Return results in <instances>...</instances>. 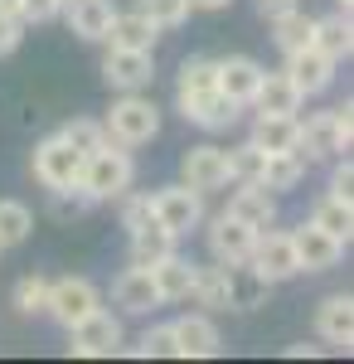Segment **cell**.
Instances as JSON below:
<instances>
[{
	"mask_svg": "<svg viewBox=\"0 0 354 364\" xmlns=\"http://www.w3.org/2000/svg\"><path fill=\"white\" fill-rule=\"evenodd\" d=\"M286 78L306 92V97H316V92H326L335 83V58H326L316 44H306L296 54H286Z\"/></svg>",
	"mask_w": 354,
	"mask_h": 364,
	"instance_id": "5bb4252c",
	"label": "cell"
},
{
	"mask_svg": "<svg viewBox=\"0 0 354 364\" xmlns=\"http://www.w3.org/2000/svg\"><path fill=\"white\" fill-rule=\"evenodd\" d=\"M214 83H218L223 97H233L238 107H247V102H252V92H257V83H262V63H257V58H243V54L218 58Z\"/></svg>",
	"mask_w": 354,
	"mask_h": 364,
	"instance_id": "9a60e30c",
	"label": "cell"
},
{
	"mask_svg": "<svg viewBox=\"0 0 354 364\" xmlns=\"http://www.w3.org/2000/svg\"><path fill=\"white\" fill-rule=\"evenodd\" d=\"M68 350L82 355V360H102V355H117L122 350V321L112 311H87L82 321L68 326Z\"/></svg>",
	"mask_w": 354,
	"mask_h": 364,
	"instance_id": "5b68a950",
	"label": "cell"
},
{
	"mask_svg": "<svg viewBox=\"0 0 354 364\" xmlns=\"http://www.w3.org/2000/svg\"><path fill=\"white\" fill-rule=\"evenodd\" d=\"M301 180H306V156L301 151H272L262 161V180L257 185H267L272 195H286V190H296Z\"/></svg>",
	"mask_w": 354,
	"mask_h": 364,
	"instance_id": "83f0119b",
	"label": "cell"
},
{
	"mask_svg": "<svg viewBox=\"0 0 354 364\" xmlns=\"http://www.w3.org/2000/svg\"><path fill=\"white\" fill-rule=\"evenodd\" d=\"M112 301L127 311V316H146V311L161 306V291L151 282V267H127L122 277L112 282Z\"/></svg>",
	"mask_w": 354,
	"mask_h": 364,
	"instance_id": "2e32d148",
	"label": "cell"
},
{
	"mask_svg": "<svg viewBox=\"0 0 354 364\" xmlns=\"http://www.w3.org/2000/svg\"><path fill=\"white\" fill-rule=\"evenodd\" d=\"M141 360H180V345H175V331L170 326H151L136 345Z\"/></svg>",
	"mask_w": 354,
	"mask_h": 364,
	"instance_id": "8d00e7d4",
	"label": "cell"
},
{
	"mask_svg": "<svg viewBox=\"0 0 354 364\" xmlns=\"http://www.w3.org/2000/svg\"><path fill=\"white\" fill-rule=\"evenodd\" d=\"M350 5H354V0H340V10H345V15H350Z\"/></svg>",
	"mask_w": 354,
	"mask_h": 364,
	"instance_id": "bcb514c9",
	"label": "cell"
},
{
	"mask_svg": "<svg viewBox=\"0 0 354 364\" xmlns=\"http://www.w3.org/2000/svg\"><path fill=\"white\" fill-rule=\"evenodd\" d=\"M267 287L272 282L262 277L257 267H247V262L228 267V311H257L267 301Z\"/></svg>",
	"mask_w": 354,
	"mask_h": 364,
	"instance_id": "4316f807",
	"label": "cell"
},
{
	"mask_svg": "<svg viewBox=\"0 0 354 364\" xmlns=\"http://www.w3.org/2000/svg\"><path fill=\"white\" fill-rule=\"evenodd\" d=\"M311 44L321 49L326 58H350L354 54V25L345 10H335V15H326V20H316V29H311Z\"/></svg>",
	"mask_w": 354,
	"mask_h": 364,
	"instance_id": "484cf974",
	"label": "cell"
},
{
	"mask_svg": "<svg viewBox=\"0 0 354 364\" xmlns=\"http://www.w3.org/2000/svg\"><path fill=\"white\" fill-rule=\"evenodd\" d=\"M102 127H107V141H117V146H146L161 132V107L141 92H122Z\"/></svg>",
	"mask_w": 354,
	"mask_h": 364,
	"instance_id": "7a4b0ae2",
	"label": "cell"
},
{
	"mask_svg": "<svg viewBox=\"0 0 354 364\" xmlns=\"http://www.w3.org/2000/svg\"><path fill=\"white\" fill-rule=\"evenodd\" d=\"M58 10H63V0H25L20 20L25 25H49V20H58Z\"/></svg>",
	"mask_w": 354,
	"mask_h": 364,
	"instance_id": "ab89813d",
	"label": "cell"
},
{
	"mask_svg": "<svg viewBox=\"0 0 354 364\" xmlns=\"http://www.w3.org/2000/svg\"><path fill=\"white\" fill-rule=\"evenodd\" d=\"M350 141H354V112L350 107H330V112H316V117L301 122L296 151L311 156V161H326V156L350 151Z\"/></svg>",
	"mask_w": 354,
	"mask_h": 364,
	"instance_id": "3957f363",
	"label": "cell"
},
{
	"mask_svg": "<svg viewBox=\"0 0 354 364\" xmlns=\"http://www.w3.org/2000/svg\"><path fill=\"white\" fill-rule=\"evenodd\" d=\"M151 282H156V291H161V306H165V301H190L194 262H190V257H180V252H170V257H161V262L151 267Z\"/></svg>",
	"mask_w": 354,
	"mask_h": 364,
	"instance_id": "d4e9b609",
	"label": "cell"
},
{
	"mask_svg": "<svg viewBox=\"0 0 354 364\" xmlns=\"http://www.w3.org/2000/svg\"><path fill=\"white\" fill-rule=\"evenodd\" d=\"M311 224H321L326 233H335L340 243H350V228H354V199H340V195H326L316 204Z\"/></svg>",
	"mask_w": 354,
	"mask_h": 364,
	"instance_id": "4dcf8cb0",
	"label": "cell"
},
{
	"mask_svg": "<svg viewBox=\"0 0 354 364\" xmlns=\"http://www.w3.org/2000/svg\"><path fill=\"white\" fill-rule=\"evenodd\" d=\"M252 146H262L267 156L272 151H296L301 141V117H281V112H257V122H252Z\"/></svg>",
	"mask_w": 354,
	"mask_h": 364,
	"instance_id": "cb8c5ba5",
	"label": "cell"
},
{
	"mask_svg": "<svg viewBox=\"0 0 354 364\" xmlns=\"http://www.w3.org/2000/svg\"><path fill=\"white\" fill-rule=\"evenodd\" d=\"M301 102H306V92H301L286 73H267V68H262V83H257V92H252V102H247V107H257V112L296 117Z\"/></svg>",
	"mask_w": 354,
	"mask_h": 364,
	"instance_id": "ac0fdd59",
	"label": "cell"
},
{
	"mask_svg": "<svg viewBox=\"0 0 354 364\" xmlns=\"http://www.w3.org/2000/svg\"><path fill=\"white\" fill-rule=\"evenodd\" d=\"M136 10L151 20L156 29H180L185 20H190V0H136Z\"/></svg>",
	"mask_w": 354,
	"mask_h": 364,
	"instance_id": "e575fe53",
	"label": "cell"
},
{
	"mask_svg": "<svg viewBox=\"0 0 354 364\" xmlns=\"http://www.w3.org/2000/svg\"><path fill=\"white\" fill-rule=\"evenodd\" d=\"M20 10H25V0H0V15H15L20 20Z\"/></svg>",
	"mask_w": 354,
	"mask_h": 364,
	"instance_id": "ee69618b",
	"label": "cell"
},
{
	"mask_svg": "<svg viewBox=\"0 0 354 364\" xmlns=\"http://www.w3.org/2000/svg\"><path fill=\"white\" fill-rule=\"evenodd\" d=\"M34 180L54 195V190H78V180H82V151H73L68 141L58 136H44L39 146H34Z\"/></svg>",
	"mask_w": 354,
	"mask_h": 364,
	"instance_id": "277c9868",
	"label": "cell"
},
{
	"mask_svg": "<svg viewBox=\"0 0 354 364\" xmlns=\"http://www.w3.org/2000/svg\"><path fill=\"white\" fill-rule=\"evenodd\" d=\"M214 73H218V58H185L180 63V78H175V92H194V87H218L214 83Z\"/></svg>",
	"mask_w": 354,
	"mask_h": 364,
	"instance_id": "d590c367",
	"label": "cell"
},
{
	"mask_svg": "<svg viewBox=\"0 0 354 364\" xmlns=\"http://www.w3.org/2000/svg\"><path fill=\"white\" fill-rule=\"evenodd\" d=\"M117 199H122V228H127V233L151 219V195H127V190H122Z\"/></svg>",
	"mask_w": 354,
	"mask_h": 364,
	"instance_id": "f35d334b",
	"label": "cell"
},
{
	"mask_svg": "<svg viewBox=\"0 0 354 364\" xmlns=\"http://www.w3.org/2000/svg\"><path fill=\"white\" fill-rule=\"evenodd\" d=\"M252 238H257V228H247L243 219H233V214H218L214 224H209V252H214V262H223V267L247 262Z\"/></svg>",
	"mask_w": 354,
	"mask_h": 364,
	"instance_id": "4fadbf2b",
	"label": "cell"
},
{
	"mask_svg": "<svg viewBox=\"0 0 354 364\" xmlns=\"http://www.w3.org/2000/svg\"><path fill=\"white\" fill-rule=\"evenodd\" d=\"M223 214H233V219H243L247 228H257V233H262V228L277 219V199H272L267 185H257V180H252V185H238V190H233V199H228V209H223Z\"/></svg>",
	"mask_w": 354,
	"mask_h": 364,
	"instance_id": "d6986e66",
	"label": "cell"
},
{
	"mask_svg": "<svg viewBox=\"0 0 354 364\" xmlns=\"http://www.w3.org/2000/svg\"><path fill=\"white\" fill-rule=\"evenodd\" d=\"M291 248H296V262L301 272H330V267H340V257H345V243L326 233L321 224H301L291 233Z\"/></svg>",
	"mask_w": 354,
	"mask_h": 364,
	"instance_id": "30bf717a",
	"label": "cell"
},
{
	"mask_svg": "<svg viewBox=\"0 0 354 364\" xmlns=\"http://www.w3.org/2000/svg\"><path fill=\"white\" fill-rule=\"evenodd\" d=\"M316 336L350 355V345H354V301L350 296H326L316 306Z\"/></svg>",
	"mask_w": 354,
	"mask_h": 364,
	"instance_id": "e0dca14e",
	"label": "cell"
},
{
	"mask_svg": "<svg viewBox=\"0 0 354 364\" xmlns=\"http://www.w3.org/2000/svg\"><path fill=\"white\" fill-rule=\"evenodd\" d=\"M58 136L68 141L73 151L92 156L97 146H107V127H102V122H92V117H73V122H63V132H58Z\"/></svg>",
	"mask_w": 354,
	"mask_h": 364,
	"instance_id": "836d02e7",
	"label": "cell"
},
{
	"mask_svg": "<svg viewBox=\"0 0 354 364\" xmlns=\"http://www.w3.org/2000/svg\"><path fill=\"white\" fill-rule=\"evenodd\" d=\"M262 161H267V151L262 146H233V151H223V166H228V180L233 185H252V180H262Z\"/></svg>",
	"mask_w": 354,
	"mask_h": 364,
	"instance_id": "1f68e13d",
	"label": "cell"
},
{
	"mask_svg": "<svg viewBox=\"0 0 354 364\" xmlns=\"http://www.w3.org/2000/svg\"><path fill=\"white\" fill-rule=\"evenodd\" d=\"M180 175H185V185L199 190V195H214L228 185V166H223V146H190L185 151V161H180Z\"/></svg>",
	"mask_w": 354,
	"mask_h": 364,
	"instance_id": "7c38bea8",
	"label": "cell"
},
{
	"mask_svg": "<svg viewBox=\"0 0 354 364\" xmlns=\"http://www.w3.org/2000/svg\"><path fill=\"white\" fill-rule=\"evenodd\" d=\"M107 39L112 49H141V54H156V39H161V29L151 25L141 10H127V15H112L107 25Z\"/></svg>",
	"mask_w": 354,
	"mask_h": 364,
	"instance_id": "44dd1931",
	"label": "cell"
},
{
	"mask_svg": "<svg viewBox=\"0 0 354 364\" xmlns=\"http://www.w3.org/2000/svg\"><path fill=\"white\" fill-rule=\"evenodd\" d=\"M34 228V214H29L20 199H0V252L5 248H20Z\"/></svg>",
	"mask_w": 354,
	"mask_h": 364,
	"instance_id": "d6a6232c",
	"label": "cell"
},
{
	"mask_svg": "<svg viewBox=\"0 0 354 364\" xmlns=\"http://www.w3.org/2000/svg\"><path fill=\"white\" fill-rule=\"evenodd\" d=\"M170 331H175V345H180V360L218 355V331L209 316H180V321H170Z\"/></svg>",
	"mask_w": 354,
	"mask_h": 364,
	"instance_id": "7402d4cb",
	"label": "cell"
},
{
	"mask_svg": "<svg viewBox=\"0 0 354 364\" xmlns=\"http://www.w3.org/2000/svg\"><path fill=\"white\" fill-rule=\"evenodd\" d=\"M247 267H257L262 277L272 282H291L301 272V262H296V248H291V233H281V228H262L257 238H252V252H247Z\"/></svg>",
	"mask_w": 354,
	"mask_h": 364,
	"instance_id": "52a82bcc",
	"label": "cell"
},
{
	"mask_svg": "<svg viewBox=\"0 0 354 364\" xmlns=\"http://www.w3.org/2000/svg\"><path fill=\"white\" fill-rule=\"evenodd\" d=\"M291 5H296V0H257V15H262V20H277V15L291 10Z\"/></svg>",
	"mask_w": 354,
	"mask_h": 364,
	"instance_id": "7bdbcfd3",
	"label": "cell"
},
{
	"mask_svg": "<svg viewBox=\"0 0 354 364\" xmlns=\"http://www.w3.org/2000/svg\"><path fill=\"white\" fill-rule=\"evenodd\" d=\"M194 10H223V5H233V0H190Z\"/></svg>",
	"mask_w": 354,
	"mask_h": 364,
	"instance_id": "f6af8a7d",
	"label": "cell"
},
{
	"mask_svg": "<svg viewBox=\"0 0 354 364\" xmlns=\"http://www.w3.org/2000/svg\"><path fill=\"white\" fill-rule=\"evenodd\" d=\"M102 78L117 92H141V87H151V78H156V58L141 54V49H107Z\"/></svg>",
	"mask_w": 354,
	"mask_h": 364,
	"instance_id": "8fae6325",
	"label": "cell"
},
{
	"mask_svg": "<svg viewBox=\"0 0 354 364\" xmlns=\"http://www.w3.org/2000/svg\"><path fill=\"white\" fill-rule=\"evenodd\" d=\"M97 306H102V296H97V287H92L87 277H58V282H49L44 311L54 316L63 331H68L73 321H82L87 311H97Z\"/></svg>",
	"mask_w": 354,
	"mask_h": 364,
	"instance_id": "9c48e42d",
	"label": "cell"
},
{
	"mask_svg": "<svg viewBox=\"0 0 354 364\" xmlns=\"http://www.w3.org/2000/svg\"><path fill=\"white\" fill-rule=\"evenodd\" d=\"M151 214H156L175 238H185V233H194V228L204 224V195L190 190V185H165V190L151 195Z\"/></svg>",
	"mask_w": 354,
	"mask_h": 364,
	"instance_id": "8992f818",
	"label": "cell"
},
{
	"mask_svg": "<svg viewBox=\"0 0 354 364\" xmlns=\"http://www.w3.org/2000/svg\"><path fill=\"white\" fill-rule=\"evenodd\" d=\"M44 296H49V282L39 277V272H29V277L15 282V311H25V316H39V311H44Z\"/></svg>",
	"mask_w": 354,
	"mask_h": 364,
	"instance_id": "74e56055",
	"label": "cell"
},
{
	"mask_svg": "<svg viewBox=\"0 0 354 364\" xmlns=\"http://www.w3.org/2000/svg\"><path fill=\"white\" fill-rule=\"evenodd\" d=\"M175 107H180V117L185 122H194V127H204V132H223V127H233L238 122V102L233 97H223L218 87H194V92H175Z\"/></svg>",
	"mask_w": 354,
	"mask_h": 364,
	"instance_id": "ba28073f",
	"label": "cell"
},
{
	"mask_svg": "<svg viewBox=\"0 0 354 364\" xmlns=\"http://www.w3.org/2000/svg\"><path fill=\"white\" fill-rule=\"evenodd\" d=\"M20 39H25V20H15V15H0V58L15 54V49H20Z\"/></svg>",
	"mask_w": 354,
	"mask_h": 364,
	"instance_id": "60d3db41",
	"label": "cell"
},
{
	"mask_svg": "<svg viewBox=\"0 0 354 364\" xmlns=\"http://www.w3.org/2000/svg\"><path fill=\"white\" fill-rule=\"evenodd\" d=\"M267 25H272V44H277V49H281V54H296V49H306V44H311L316 20H311L306 10H296V5H291V10H281V15H277V20H267Z\"/></svg>",
	"mask_w": 354,
	"mask_h": 364,
	"instance_id": "f1b7e54d",
	"label": "cell"
},
{
	"mask_svg": "<svg viewBox=\"0 0 354 364\" xmlns=\"http://www.w3.org/2000/svg\"><path fill=\"white\" fill-rule=\"evenodd\" d=\"M190 296L209 311H228V267H223V262H218V267H199V262H194Z\"/></svg>",
	"mask_w": 354,
	"mask_h": 364,
	"instance_id": "f546056e",
	"label": "cell"
},
{
	"mask_svg": "<svg viewBox=\"0 0 354 364\" xmlns=\"http://www.w3.org/2000/svg\"><path fill=\"white\" fill-rule=\"evenodd\" d=\"M132 180H136V166H132V156H127V146H97L92 156H82V180L78 190L92 204H102V199H117L122 190H132Z\"/></svg>",
	"mask_w": 354,
	"mask_h": 364,
	"instance_id": "6da1fadb",
	"label": "cell"
},
{
	"mask_svg": "<svg viewBox=\"0 0 354 364\" xmlns=\"http://www.w3.org/2000/svg\"><path fill=\"white\" fill-rule=\"evenodd\" d=\"M58 15H68V29H73L78 39L97 44V39L107 34L117 5H112V0H63V10H58Z\"/></svg>",
	"mask_w": 354,
	"mask_h": 364,
	"instance_id": "ffe728a7",
	"label": "cell"
},
{
	"mask_svg": "<svg viewBox=\"0 0 354 364\" xmlns=\"http://www.w3.org/2000/svg\"><path fill=\"white\" fill-rule=\"evenodd\" d=\"M170 252H175V233H170L156 214H151L146 224L132 228V267H156Z\"/></svg>",
	"mask_w": 354,
	"mask_h": 364,
	"instance_id": "603a6c76",
	"label": "cell"
},
{
	"mask_svg": "<svg viewBox=\"0 0 354 364\" xmlns=\"http://www.w3.org/2000/svg\"><path fill=\"white\" fill-rule=\"evenodd\" d=\"M330 195H340V199H350L354 195V166H350V156L335 166V175H330Z\"/></svg>",
	"mask_w": 354,
	"mask_h": 364,
	"instance_id": "b9f144b4",
	"label": "cell"
}]
</instances>
